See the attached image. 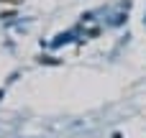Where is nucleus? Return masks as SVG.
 Returning <instances> with one entry per match:
<instances>
[{
    "instance_id": "1",
    "label": "nucleus",
    "mask_w": 146,
    "mask_h": 138,
    "mask_svg": "<svg viewBox=\"0 0 146 138\" xmlns=\"http://www.w3.org/2000/svg\"><path fill=\"white\" fill-rule=\"evenodd\" d=\"M0 3H3V5H21L23 0H0Z\"/></svg>"
}]
</instances>
